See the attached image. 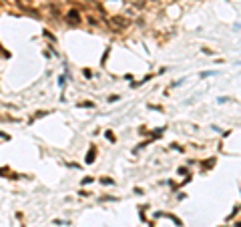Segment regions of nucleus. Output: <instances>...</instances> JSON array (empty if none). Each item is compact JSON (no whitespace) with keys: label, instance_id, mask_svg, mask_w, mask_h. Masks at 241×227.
<instances>
[{"label":"nucleus","instance_id":"obj_1","mask_svg":"<svg viewBox=\"0 0 241 227\" xmlns=\"http://www.w3.org/2000/svg\"><path fill=\"white\" fill-rule=\"evenodd\" d=\"M67 22L76 26V24L80 22V12H79V10H68V12H67Z\"/></svg>","mask_w":241,"mask_h":227},{"label":"nucleus","instance_id":"obj_2","mask_svg":"<svg viewBox=\"0 0 241 227\" xmlns=\"http://www.w3.org/2000/svg\"><path fill=\"white\" fill-rule=\"evenodd\" d=\"M111 22H113V26H117V28H125V26L129 24L127 20L120 18V16H113V18H111Z\"/></svg>","mask_w":241,"mask_h":227},{"label":"nucleus","instance_id":"obj_3","mask_svg":"<svg viewBox=\"0 0 241 227\" xmlns=\"http://www.w3.org/2000/svg\"><path fill=\"white\" fill-rule=\"evenodd\" d=\"M94 157H97V147H91V151L87 153V163H94Z\"/></svg>","mask_w":241,"mask_h":227},{"label":"nucleus","instance_id":"obj_4","mask_svg":"<svg viewBox=\"0 0 241 227\" xmlns=\"http://www.w3.org/2000/svg\"><path fill=\"white\" fill-rule=\"evenodd\" d=\"M213 70H207V73H201V79H207V76H213Z\"/></svg>","mask_w":241,"mask_h":227},{"label":"nucleus","instance_id":"obj_5","mask_svg":"<svg viewBox=\"0 0 241 227\" xmlns=\"http://www.w3.org/2000/svg\"><path fill=\"white\" fill-rule=\"evenodd\" d=\"M213 161H215V159H209L207 163H205V169H209V167H213Z\"/></svg>","mask_w":241,"mask_h":227},{"label":"nucleus","instance_id":"obj_6","mask_svg":"<svg viewBox=\"0 0 241 227\" xmlns=\"http://www.w3.org/2000/svg\"><path fill=\"white\" fill-rule=\"evenodd\" d=\"M79 107H88V109H91V107H93V103H87V100H85V103H80Z\"/></svg>","mask_w":241,"mask_h":227},{"label":"nucleus","instance_id":"obj_7","mask_svg":"<svg viewBox=\"0 0 241 227\" xmlns=\"http://www.w3.org/2000/svg\"><path fill=\"white\" fill-rule=\"evenodd\" d=\"M85 76H87V79H91V76H93V73H91L88 68H85Z\"/></svg>","mask_w":241,"mask_h":227}]
</instances>
